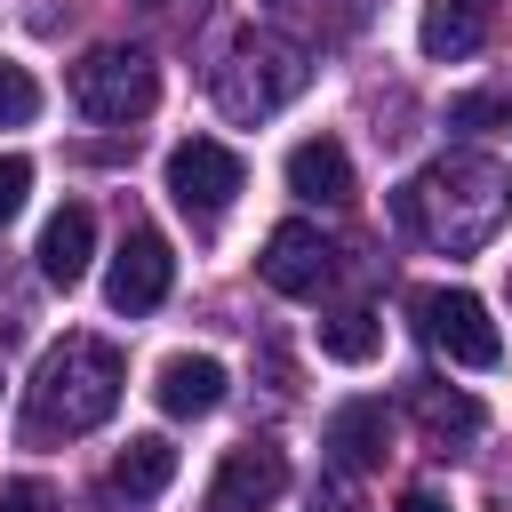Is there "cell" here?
Returning a JSON list of instances; mask_svg holds the SVG:
<instances>
[{
	"label": "cell",
	"mask_w": 512,
	"mask_h": 512,
	"mask_svg": "<svg viewBox=\"0 0 512 512\" xmlns=\"http://www.w3.org/2000/svg\"><path fill=\"white\" fill-rule=\"evenodd\" d=\"M168 280H176V256H168V240H160L152 224H128V232H120V248H112V272H104V296H112V312L144 320V312L168 296Z\"/></svg>",
	"instance_id": "ba28073f"
},
{
	"label": "cell",
	"mask_w": 512,
	"mask_h": 512,
	"mask_svg": "<svg viewBox=\"0 0 512 512\" xmlns=\"http://www.w3.org/2000/svg\"><path fill=\"white\" fill-rule=\"evenodd\" d=\"M408 408H416V424H424L440 448H464V440H480V432H488V408H480L472 392H440V384H416V392H408Z\"/></svg>",
	"instance_id": "9a60e30c"
},
{
	"label": "cell",
	"mask_w": 512,
	"mask_h": 512,
	"mask_svg": "<svg viewBox=\"0 0 512 512\" xmlns=\"http://www.w3.org/2000/svg\"><path fill=\"white\" fill-rule=\"evenodd\" d=\"M280 496H288V456L272 440H240L208 480V512H272Z\"/></svg>",
	"instance_id": "9c48e42d"
},
{
	"label": "cell",
	"mask_w": 512,
	"mask_h": 512,
	"mask_svg": "<svg viewBox=\"0 0 512 512\" xmlns=\"http://www.w3.org/2000/svg\"><path fill=\"white\" fill-rule=\"evenodd\" d=\"M480 40H488V8H480V0H424L416 48H424L432 64H456V56H472Z\"/></svg>",
	"instance_id": "5bb4252c"
},
{
	"label": "cell",
	"mask_w": 512,
	"mask_h": 512,
	"mask_svg": "<svg viewBox=\"0 0 512 512\" xmlns=\"http://www.w3.org/2000/svg\"><path fill=\"white\" fill-rule=\"evenodd\" d=\"M400 512H448V504H440L432 488H408V496H400Z\"/></svg>",
	"instance_id": "603a6c76"
},
{
	"label": "cell",
	"mask_w": 512,
	"mask_h": 512,
	"mask_svg": "<svg viewBox=\"0 0 512 512\" xmlns=\"http://www.w3.org/2000/svg\"><path fill=\"white\" fill-rule=\"evenodd\" d=\"M320 352H328L336 368H368V360L384 352V320H376L368 304H344V312L320 320Z\"/></svg>",
	"instance_id": "e0dca14e"
},
{
	"label": "cell",
	"mask_w": 512,
	"mask_h": 512,
	"mask_svg": "<svg viewBox=\"0 0 512 512\" xmlns=\"http://www.w3.org/2000/svg\"><path fill=\"white\" fill-rule=\"evenodd\" d=\"M56 496H48V480H8L0 488V512H48Z\"/></svg>",
	"instance_id": "7402d4cb"
},
{
	"label": "cell",
	"mask_w": 512,
	"mask_h": 512,
	"mask_svg": "<svg viewBox=\"0 0 512 512\" xmlns=\"http://www.w3.org/2000/svg\"><path fill=\"white\" fill-rule=\"evenodd\" d=\"M328 448H336V472H376L384 448H392V408L384 400H344L328 416Z\"/></svg>",
	"instance_id": "7c38bea8"
},
{
	"label": "cell",
	"mask_w": 512,
	"mask_h": 512,
	"mask_svg": "<svg viewBox=\"0 0 512 512\" xmlns=\"http://www.w3.org/2000/svg\"><path fill=\"white\" fill-rule=\"evenodd\" d=\"M256 272H264V288H280V296H320V288L336 280V240H328L320 224L288 216V224H272Z\"/></svg>",
	"instance_id": "52a82bcc"
},
{
	"label": "cell",
	"mask_w": 512,
	"mask_h": 512,
	"mask_svg": "<svg viewBox=\"0 0 512 512\" xmlns=\"http://www.w3.org/2000/svg\"><path fill=\"white\" fill-rule=\"evenodd\" d=\"M240 184H248V168H240V152L216 144V136H184V144L168 152V200H176L200 232L240 200Z\"/></svg>",
	"instance_id": "5b68a950"
},
{
	"label": "cell",
	"mask_w": 512,
	"mask_h": 512,
	"mask_svg": "<svg viewBox=\"0 0 512 512\" xmlns=\"http://www.w3.org/2000/svg\"><path fill=\"white\" fill-rule=\"evenodd\" d=\"M120 384H128V368H120V352L104 336L48 344L40 368H32V432H64V440L72 432H96L120 408Z\"/></svg>",
	"instance_id": "7a4b0ae2"
},
{
	"label": "cell",
	"mask_w": 512,
	"mask_h": 512,
	"mask_svg": "<svg viewBox=\"0 0 512 512\" xmlns=\"http://www.w3.org/2000/svg\"><path fill=\"white\" fill-rule=\"evenodd\" d=\"M416 328L456 368H496L504 360V336H496V320H488V304L472 288H416Z\"/></svg>",
	"instance_id": "8992f818"
},
{
	"label": "cell",
	"mask_w": 512,
	"mask_h": 512,
	"mask_svg": "<svg viewBox=\"0 0 512 512\" xmlns=\"http://www.w3.org/2000/svg\"><path fill=\"white\" fill-rule=\"evenodd\" d=\"M304 80H312L304 48H296L288 32H272V24H248V32L224 48V64H216V104H224L232 120H272L288 96H304Z\"/></svg>",
	"instance_id": "3957f363"
},
{
	"label": "cell",
	"mask_w": 512,
	"mask_h": 512,
	"mask_svg": "<svg viewBox=\"0 0 512 512\" xmlns=\"http://www.w3.org/2000/svg\"><path fill=\"white\" fill-rule=\"evenodd\" d=\"M24 120H40V80L0 56V128H24Z\"/></svg>",
	"instance_id": "d6986e66"
},
{
	"label": "cell",
	"mask_w": 512,
	"mask_h": 512,
	"mask_svg": "<svg viewBox=\"0 0 512 512\" xmlns=\"http://www.w3.org/2000/svg\"><path fill=\"white\" fill-rule=\"evenodd\" d=\"M168 480H176V448H168L160 432H136V440L112 456V488H120V496H136V504H144V496H160Z\"/></svg>",
	"instance_id": "2e32d148"
},
{
	"label": "cell",
	"mask_w": 512,
	"mask_h": 512,
	"mask_svg": "<svg viewBox=\"0 0 512 512\" xmlns=\"http://www.w3.org/2000/svg\"><path fill=\"white\" fill-rule=\"evenodd\" d=\"M72 104L88 120H104V128H128V120H144L160 104V64L144 48H88L72 64Z\"/></svg>",
	"instance_id": "277c9868"
},
{
	"label": "cell",
	"mask_w": 512,
	"mask_h": 512,
	"mask_svg": "<svg viewBox=\"0 0 512 512\" xmlns=\"http://www.w3.org/2000/svg\"><path fill=\"white\" fill-rule=\"evenodd\" d=\"M88 256H96V216L72 200V208H56V216L40 224V280H48V288H72V280L88 272Z\"/></svg>",
	"instance_id": "4fadbf2b"
},
{
	"label": "cell",
	"mask_w": 512,
	"mask_h": 512,
	"mask_svg": "<svg viewBox=\"0 0 512 512\" xmlns=\"http://www.w3.org/2000/svg\"><path fill=\"white\" fill-rule=\"evenodd\" d=\"M152 400H160L168 416H208V408H224V360H208V352H168L160 376H152Z\"/></svg>",
	"instance_id": "8fae6325"
},
{
	"label": "cell",
	"mask_w": 512,
	"mask_h": 512,
	"mask_svg": "<svg viewBox=\"0 0 512 512\" xmlns=\"http://www.w3.org/2000/svg\"><path fill=\"white\" fill-rule=\"evenodd\" d=\"M360 472H328L320 488H312V512H360V488H352Z\"/></svg>",
	"instance_id": "44dd1931"
},
{
	"label": "cell",
	"mask_w": 512,
	"mask_h": 512,
	"mask_svg": "<svg viewBox=\"0 0 512 512\" xmlns=\"http://www.w3.org/2000/svg\"><path fill=\"white\" fill-rule=\"evenodd\" d=\"M24 192H32V160L24 152H0V224L24 208Z\"/></svg>",
	"instance_id": "ffe728a7"
},
{
	"label": "cell",
	"mask_w": 512,
	"mask_h": 512,
	"mask_svg": "<svg viewBox=\"0 0 512 512\" xmlns=\"http://www.w3.org/2000/svg\"><path fill=\"white\" fill-rule=\"evenodd\" d=\"M400 224L440 256H480L512 224V168H496L488 152H440L400 184Z\"/></svg>",
	"instance_id": "6da1fadb"
},
{
	"label": "cell",
	"mask_w": 512,
	"mask_h": 512,
	"mask_svg": "<svg viewBox=\"0 0 512 512\" xmlns=\"http://www.w3.org/2000/svg\"><path fill=\"white\" fill-rule=\"evenodd\" d=\"M288 192L312 200V208H344V200H352V152H344L336 136H304V144L288 152Z\"/></svg>",
	"instance_id": "30bf717a"
},
{
	"label": "cell",
	"mask_w": 512,
	"mask_h": 512,
	"mask_svg": "<svg viewBox=\"0 0 512 512\" xmlns=\"http://www.w3.org/2000/svg\"><path fill=\"white\" fill-rule=\"evenodd\" d=\"M448 128H512V88L496 80V88H464L456 104H448Z\"/></svg>",
	"instance_id": "ac0fdd59"
}]
</instances>
